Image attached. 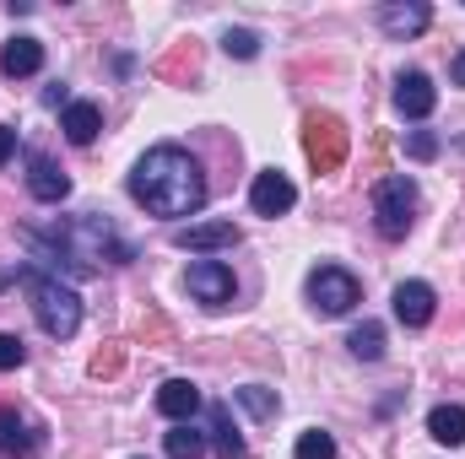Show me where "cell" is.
Wrapping results in <instances>:
<instances>
[{"instance_id":"obj_5","label":"cell","mask_w":465,"mask_h":459,"mask_svg":"<svg viewBox=\"0 0 465 459\" xmlns=\"http://www.w3.org/2000/svg\"><path fill=\"white\" fill-rule=\"evenodd\" d=\"M184 287H190L195 303H206V308H228L232 303V270L223 259H195L190 276H184Z\"/></svg>"},{"instance_id":"obj_22","label":"cell","mask_w":465,"mask_h":459,"mask_svg":"<svg viewBox=\"0 0 465 459\" xmlns=\"http://www.w3.org/2000/svg\"><path fill=\"white\" fill-rule=\"evenodd\" d=\"M292 459H336V438H331V433H320V427H309V433L298 438Z\"/></svg>"},{"instance_id":"obj_8","label":"cell","mask_w":465,"mask_h":459,"mask_svg":"<svg viewBox=\"0 0 465 459\" xmlns=\"http://www.w3.org/2000/svg\"><path fill=\"white\" fill-rule=\"evenodd\" d=\"M433 303H439V298H433L428 281H401V287H395V319H401L406 330H422V325L433 319Z\"/></svg>"},{"instance_id":"obj_27","label":"cell","mask_w":465,"mask_h":459,"mask_svg":"<svg viewBox=\"0 0 465 459\" xmlns=\"http://www.w3.org/2000/svg\"><path fill=\"white\" fill-rule=\"evenodd\" d=\"M450 76H455V87H465V54H455V65H450Z\"/></svg>"},{"instance_id":"obj_3","label":"cell","mask_w":465,"mask_h":459,"mask_svg":"<svg viewBox=\"0 0 465 459\" xmlns=\"http://www.w3.org/2000/svg\"><path fill=\"white\" fill-rule=\"evenodd\" d=\"M411 211H417V184L406 173H390L373 184V228L384 232L390 243L411 232Z\"/></svg>"},{"instance_id":"obj_13","label":"cell","mask_w":465,"mask_h":459,"mask_svg":"<svg viewBox=\"0 0 465 459\" xmlns=\"http://www.w3.org/2000/svg\"><path fill=\"white\" fill-rule=\"evenodd\" d=\"M157 411H163L168 422H190V416L201 411V389H195L190 378H168V384L157 389Z\"/></svg>"},{"instance_id":"obj_4","label":"cell","mask_w":465,"mask_h":459,"mask_svg":"<svg viewBox=\"0 0 465 459\" xmlns=\"http://www.w3.org/2000/svg\"><path fill=\"white\" fill-rule=\"evenodd\" d=\"M357 298H362V287H357V276L341 270V265H320L314 276H309V303L320 308V314H351L357 308Z\"/></svg>"},{"instance_id":"obj_10","label":"cell","mask_w":465,"mask_h":459,"mask_svg":"<svg viewBox=\"0 0 465 459\" xmlns=\"http://www.w3.org/2000/svg\"><path fill=\"white\" fill-rule=\"evenodd\" d=\"M173 243L190 249V254H217V249H232L238 243V228L232 222H190V228L173 232Z\"/></svg>"},{"instance_id":"obj_25","label":"cell","mask_w":465,"mask_h":459,"mask_svg":"<svg viewBox=\"0 0 465 459\" xmlns=\"http://www.w3.org/2000/svg\"><path fill=\"white\" fill-rule=\"evenodd\" d=\"M22 362H27L22 336H0V373H11V367H22Z\"/></svg>"},{"instance_id":"obj_24","label":"cell","mask_w":465,"mask_h":459,"mask_svg":"<svg viewBox=\"0 0 465 459\" xmlns=\"http://www.w3.org/2000/svg\"><path fill=\"white\" fill-rule=\"evenodd\" d=\"M406 151H411L417 162H433V157H439V135H428V130H411V135H406Z\"/></svg>"},{"instance_id":"obj_1","label":"cell","mask_w":465,"mask_h":459,"mask_svg":"<svg viewBox=\"0 0 465 459\" xmlns=\"http://www.w3.org/2000/svg\"><path fill=\"white\" fill-rule=\"evenodd\" d=\"M130 200L152 217H195L206 206V173L184 146H152L130 173Z\"/></svg>"},{"instance_id":"obj_18","label":"cell","mask_w":465,"mask_h":459,"mask_svg":"<svg viewBox=\"0 0 465 459\" xmlns=\"http://www.w3.org/2000/svg\"><path fill=\"white\" fill-rule=\"evenodd\" d=\"M212 444H217V459H243V438H238V427H232V411L228 405H212Z\"/></svg>"},{"instance_id":"obj_7","label":"cell","mask_w":465,"mask_h":459,"mask_svg":"<svg viewBox=\"0 0 465 459\" xmlns=\"http://www.w3.org/2000/svg\"><path fill=\"white\" fill-rule=\"evenodd\" d=\"M433 103H439L433 76H422V71H401V82H395V109H401L406 119H428L433 114Z\"/></svg>"},{"instance_id":"obj_23","label":"cell","mask_w":465,"mask_h":459,"mask_svg":"<svg viewBox=\"0 0 465 459\" xmlns=\"http://www.w3.org/2000/svg\"><path fill=\"white\" fill-rule=\"evenodd\" d=\"M223 49H228L232 60H254V54H260V33H249V27H228V33H223Z\"/></svg>"},{"instance_id":"obj_11","label":"cell","mask_w":465,"mask_h":459,"mask_svg":"<svg viewBox=\"0 0 465 459\" xmlns=\"http://www.w3.org/2000/svg\"><path fill=\"white\" fill-rule=\"evenodd\" d=\"M27 190H33V200L60 206V200L71 195V179H65V168H54L49 157H33V162H27Z\"/></svg>"},{"instance_id":"obj_12","label":"cell","mask_w":465,"mask_h":459,"mask_svg":"<svg viewBox=\"0 0 465 459\" xmlns=\"http://www.w3.org/2000/svg\"><path fill=\"white\" fill-rule=\"evenodd\" d=\"M33 449H38V427H33L22 411L0 405V454L16 459V454H33Z\"/></svg>"},{"instance_id":"obj_26","label":"cell","mask_w":465,"mask_h":459,"mask_svg":"<svg viewBox=\"0 0 465 459\" xmlns=\"http://www.w3.org/2000/svg\"><path fill=\"white\" fill-rule=\"evenodd\" d=\"M11 157H16V130H5V124H0V168H5Z\"/></svg>"},{"instance_id":"obj_6","label":"cell","mask_w":465,"mask_h":459,"mask_svg":"<svg viewBox=\"0 0 465 459\" xmlns=\"http://www.w3.org/2000/svg\"><path fill=\"white\" fill-rule=\"evenodd\" d=\"M249 206H254V217H287V211L298 206V190H292V179H287V173L265 168V173H254Z\"/></svg>"},{"instance_id":"obj_20","label":"cell","mask_w":465,"mask_h":459,"mask_svg":"<svg viewBox=\"0 0 465 459\" xmlns=\"http://www.w3.org/2000/svg\"><path fill=\"white\" fill-rule=\"evenodd\" d=\"M347 346H351L357 362H379V356H384V325H379V319H362L347 336Z\"/></svg>"},{"instance_id":"obj_14","label":"cell","mask_w":465,"mask_h":459,"mask_svg":"<svg viewBox=\"0 0 465 459\" xmlns=\"http://www.w3.org/2000/svg\"><path fill=\"white\" fill-rule=\"evenodd\" d=\"M60 130H65V141H71V146H93V141H98V130H104V109H98V103H65Z\"/></svg>"},{"instance_id":"obj_19","label":"cell","mask_w":465,"mask_h":459,"mask_svg":"<svg viewBox=\"0 0 465 459\" xmlns=\"http://www.w3.org/2000/svg\"><path fill=\"white\" fill-rule=\"evenodd\" d=\"M163 444H168V459H201L206 454V433H195L190 422H173L163 433Z\"/></svg>"},{"instance_id":"obj_17","label":"cell","mask_w":465,"mask_h":459,"mask_svg":"<svg viewBox=\"0 0 465 459\" xmlns=\"http://www.w3.org/2000/svg\"><path fill=\"white\" fill-rule=\"evenodd\" d=\"M428 433H433V444L460 449L465 444V405H433L428 411Z\"/></svg>"},{"instance_id":"obj_15","label":"cell","mask_w":465,"mask_h":459,"mask_svg":"<svg viewBox=\"0 0 465 459\" xmlns=\"http://www.w3.org/2000/svg\"><path fill=\"white\" fill-rule=\"evenodd\" d=\"M428 22H433L428 5H379V27L390 38H417V33H428Z\"/></svg>"},{"instance_id":"obj_2","label":"cell","mask_w":465,"mask_h":459,"mask_svg":"<svg viewBox=\"0 0 465 459\" xmlns=\"http://www.w3.org/2000/svg\"><path fill=\"white\" fill-rule=\"evenodd\" d=\"M27 292H33V314H38L44 336L71 341V336L82 330V298H76L60 276H27Z\"/></svg>"},{"instance_id":"obj_9","label":"cell","mask_w":465,"mask_h":459,"mask_svg":"<svg viewBox=\"0 0 465 459\" xmlns=\"http://www.w3.org/2000/svg\"><path fill=\"white\" fill-rule=\"evenodd\" d=\"M341 151H347V130H341L331 114L309 119V157H314L320 168H336V162H341Z\"/></svg>"},{"instance_id":"obj_21","label":"cell","mask_w":465,"mask_h":459,"mask_svg":"<svg viewBox=\"0 0 465 459\" xmlns=\"http://www.w3.org/2000/svg\"><path fill=\"white\" fill-rule=\"evenodd\" d=\"M238 405H243L254 422H271L282 400H276V389H265V384H243V389H238Z\"/></svg>"},{"instance_id":"obj_16","label":"cell","mask_w":465,"mask_h":459,"mask_svg":"<svg viewBox=\"0 0 465 459\" xmlns=\"http://www.w3.org/2000/svg\"><path fill=\"white\" fill-rule=\"evenodd\" d=\"M44 65V44L38 38H11L5 49H0V71L5 76H33Z\"/></svg>"}]
</instances>
